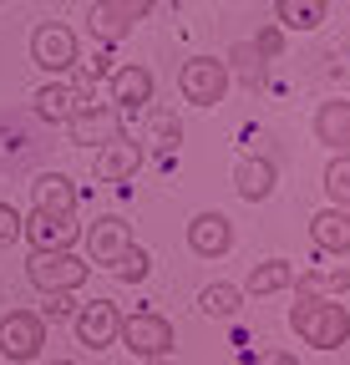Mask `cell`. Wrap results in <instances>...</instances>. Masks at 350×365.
<instances>
[{
  "mask_svg": "<svg viewBox=\"0 0 350 365\" xmlns=\"http://www.w3.org/2000/svg\"><path fill=\"white\" fill-rule=\"evenodd\" d=\"M229 61L244 71V81H249V86H259V76H264V56H259V46H254V41H239L234 51H229Z\"/></svg>",
  "mask_w": 350,
  "mask_h": 365,
  "instance_id": "cell-26",
  "label": "cell"
},
{
  "mask_svg": "<svg viewBox=\"0 0 350 365\" xmlns=\"http://www.w3.org/2000/svg\"><path fill=\"white\" fill-rule=\"evenodd\" d=\"M76 218H46V213H31L26 218V244H31V254L36 249H71L76 244Z\"/></svg>",
  "mask_w": 350,
  "mask_h": 365,
  "instance_id": "cell-15",
  "label": "cell"
},
{
  "mask_svg": "<svg viewBox=\"0 0 350 365\" xmlns=\"http://www.w3.org/2000/svg\"><path fill=\"white\" fill-rule=\"evenodd\" d=\"M269 365H299V360H294L289 350H274V355H269Z\"/></svg>",
  "mask_w": 350,
  "mask_h": 365,
  "instance_id": "cell-31",
  "label": "cell"
},
{
  "mask_svg": "<svg viewBox=\"0 0 350 365\" xmlns=\"http://www.w3.org/2000/svg\"><path fill=\"white\" fill-rule=\"evenodd\" d=\"M254 46H259V56H274V51H279V31H264Z\"/></svg>",
  "mask_w": 350,
  "mask_h": 365,
  "instance_id": "cell-30",
  "label": "cell"
},
{
  "mask_svg": "<svg viewBox=\"0 0 350 365\" xmlns=\"http://www.w3.org/2000/svg\"><path fill=\"white\" fill-rule=\"evenodd\" d=\"M86 274H92V264L76 259L71 249H36L26 259V279L41 289V294H71L86 284Z\"/></svg>",
  "mask_w": 350,
  "mask_h": 365,
  "instance_id": "cell-2",
  "label": "cell"
},
{
  "mask_svg": "<svg viewBox=\"0 0 350 365\" xmlns=\"http://www.w3.org/2000/svg\"><path fill=\"white\" fill-rule=\"evenodd\" d=\"M178 91H183V102H193V107H218V102H224V91H229V61H218V56L183 61Z\"/></svg>",
  "mask_w": 350,
  "mask_h": 365,
  "instance_id": "cell-5",
  "label": "cell"
},
{
  "mask_svg": "<svg viewBox=\"0 0 350 365\" xmlns=\"http://www.w3.org/2000/svg\"><path fill=\"white\" fill-rule=\"evenodd\" d=\"M148 16H153V0H97L86 21H92V36H102V41H127L133 26Z\"/></svg>",
  "mask_w": 350,
  "mask_h": 365,
  "instance_id": "cell-9",
  "label": "cell"
},
{
  "mask_svg": "<svg viewBox=\"0 0 350 365\" xmlns=\"http://www.w3.org/2000/svg\"><path fill=\"white\" fill-rule=\"evenodd\" d=\"M31 213L46 218H76V182L66 173H41L31 182Z\"/></svg>",
  "mask_w": 350,
  "mask_h": 365,
  "instance_id": "cell-11",
  "label": "cell"
},
{
  "mask_svg": "<svg viewBox=\"0 0 350 365\" xmlns=\"http://www.w3.org/2000/svg\"><path fill=\"white\" fill-rule=\"evenodd\" d=\"M127 249H133V228H127V218L107 213V218H97L92 228H86V259H92V264L112 269Z\"/></svg>",
  "mask_w": 350,
  "mask_h": 365,
  "instance_id": "cell-10",
  "label": "cell"
},
{
  "mask_svg": "<svg viewBox=\"0 0 350 365\" xmlns=\"http://www.w3.org/2000/svg\"><path fill=\"white\" fill-rule=\"evenodd\" d=\"M56 365H76V360H56Z\"/></svg>",
  "mask_w": 350,
  "mask_h": 365,
  "instance_id": "cell-33",
  "label": "cell"
},
{
  "mask_svg": "<svg viewBox=\"0 0 350 365\" xmlns=\"http://www.w3.org/2000/svg\"><path fill=\"white\" fill-rule=\"evenodd\" d=\"M66 132H71L76 148H97V153H102L107 143H117V137H122V112H117L112 102L102 107V102H86V97H81L76 112L66 117Z\"/></svg>",
  "mask_w": 350,
  "mask_h": 365,
  "instance_id": "cell-4",
  "label": "cell"
},
{
  "mask_svg": "<svg viewBox=\"0 0 350 365\" xmlns=\"http://www.w3.org/2000/svg\"><path fill=\"white\" fill-rule=\"evenodd\" d=\"M315 137L330 153H350V102H320L315 107Z\"/></svg>",
  "mask_w": 350,
  "mask_h": 365,
  "instance_id": "cell-17",
  "label": "cell"
},
{
  "mask_svg": "<svg viewBox=\"0 0 350 365\" xmlns=\"http://www.w3.org/2000/svg\"><path fill=\"white\" fill-rule=\"evenodd\" d=\"M153 71L148 66H138V61H127V66H117L112 71V107L117 112H143L148 102H153Z\"/></svg>",
  "mask_w": 350,
  "mask_h": 365,
  "instance_id": "cell-12",
  "label": "cell"
},
{
  "mask_svg": "<svg viewBox=\"0 0 350 365\" xmlns=\"http://www.w3.org/2000/svg\"><path fill=\"white\" fill-rule=\"evenodd\" d=\"M350 289V269H310V274H299V294H315V299H325V294H345Z\"/></svg>",
  "mask_w": 350,
  "mask_h": 365,
  "instance_id": "cell-22",
  "label": "cell"
},
{
  "mask_svg": "<svg viewBox=\"0 0 350 365\" xmlns=\"http://www.w3.org/2000/svg\"><path fill=\"white\" fill-rule=\"evenodd\" d=\"M16 239H26V213L16 203H0V249H11Z\"/></svg>",
  "mask_w": 350,
  "mask_h": 365,
  "instance_id": "cell-27",
  "label": "cell"
},
{
  "mask_svg": "<svg viewBox=\"0 0 350 365\" xmlns=\"http://www.w3.org/2000/svg\"><path fill=\"white\" fill-rule=\"evenodd\" d=\"M127 350H133L138 360H168L173 345H178V335H173V325L163 314L153 309H138V314H122V335H117Z\"/></svg>",
  "mask_w": 350,
  "mask_h": 365,
  "instance_id": "cell-3",
  "label": "cell"
},
{
  "mask_svg": "<svg viewBox=\"0 0 350 365\" xmlns=\"http://www.w3.org/2000/svg\"><path fill=\"white\" fill-rule=\"evenodd\" d=\"M138 168H143V148L127 143V137H117V143H107L97 153V178L102 182H122V178H133Z\"/></svg>",
  "mask_w": 350,
  "mask_h": 365,
  "instance_id": "cell-18",
  "label": "cell"
},
{
  "mask_svg": "<svg viewBox=\"0 0 350 365\" xmlns=\"http://www.w3.org/2000/svg\"><path fill=\"white\" fill-rule=\"evenodd\" d=\"M274 182H279V173H274L269 158H239V168H234V188H239L244 203H264V198L274 193Z\"/></svg>",
  "mask_w": 350,
  "mask_h": 365,
  "instance_id": "cell-14",
  "label": "cell"
},
{
  "mask_svg": "<svg viewBox=\"0 0 350 365\" xmlns=\"http://www.w3.org/2000/svg\"><path fill=\"white\" fill-rule=\"evenodd\" d=\"M325 193L330 208H350V153H335V163L325 168Z\"/></svg>",
  "mask_w": 350,
  "mask_h": 365,
  "instance_id": "cell-24",
  "label": "cell"
},
{
  "mask_svg": "<svg viewBox=\"0 0 350 365\" xmlns=\"http://www.w3.org/2000/svg\"><path fill=\"white\" fill-rule=\"evenodd\" d=\"M71 330H76V340H81L86 350H107V345H117V335H122V309H117L112 299H92V304L76 309Z\"/></svg>",
  "mask_w": 350,
  "mask_h": 365,
  "instance_id": "cell-8",
  "label": "cell"
},
{
  "mask_svg": "<svg viewBox=\"0 0 350 365\" xmlns=\"http://www.w3.org/2000/svg\"><path fill=\"white\" fill-rule=\"evenodd\" d=\"M294 284V264L289 259H264V264H254L249 269V279H244V294H279V289H289Z\"/></svg>",
  "mask_w": 350,
  "mask_h": 365,
  "instance_id": "cell-20",
  "label": "cell"
},
{
  "mask_svg": "<svg viewBox=\"0 0 350 365\" xmlns=\"http://www.w3.org/2000/svg\"><path fill=\"white\" fill-rule=\"evenodd\" d=\"M41 319H76V304H71V294H46L41 299Z\"/></svg>",
  "mask_w": 350,
  "mask_h": 365,
  "instance_id": "cell-28",
  "label": "cell"
},
{
  "mask_svg": "<svg viewBox=\"0 0 350 365\" xmlns=\"http://www.w3.org/2000/svg\"><path fill=\"white\" fill-rule=\"evenodd\" d=\"M330 0H274V21L284 31H320Z\"/></svg>",
  "mask_w": 350,
  "mask_h": 365,
  "instance_id": "cell-19",
  "label": "cell"
},
{
  "mask_svg": "<svg viewBox=\"0 0 350 365\" xmlns=\"http://www.w3.org/2000/svg\"><path fill=\"white\" fill-rule=\"evenodd\" d=\"M310 239L320 254H350V208H325L310 218Z\"/></svg>",
  "mask_w": 350,
  "mask_h": 365,
  "instance_id": "cell-16",
  "label": "cell"
},
{
  "mask_svg": "<svg viewBox=\"0 0 350 365\" xmlns=\"http://www.w3.org/2000/svg\"><path fill=\"white\" fill-rule=\"evenodd\" d=\"M138 365H173V355H168V360H138Z\"/></svg>",
  "mask_w": 350,
  "mask_h": 365,
  "instance_id": "cell-32",
  "label": "cell"
},
{
  "mask_svg": "<svg viewBox=\"0 0 350 365\" xmlns=\"http://www.w3.org/2000/svg\"><path fill=\"white\" fill-rule=\"evenodd\" d=\"M148 269H153V254H148L143 244H133V249H127V254L112 264V274H117L122 284H143V279H148Z\"/></svg>",
  "mask_w": 350,
  "mask_h": 365,
  "instance_id": "cell-25",
  "label": "cell"
},
{
  "mask_svg": "<svg viewBox=\"0 0 350 365\" xmlns=\"http://www.w3.org/2000/svg\"><path fill=\"white\" fill-rule=\"evenodd\" d=\"M289 330L315 345V350H340L350 340V314L340 299H315V294H299L294 309H289Z\"/></svg>",
  "mask_w": 350,
  "mask_h": 365,
  "instance_id": "cell-1",
  "label": "cell"
},
{
  "mask_svg": "<svg viewBox=\"0 0 350 365\" xmlns=\"http://www.w3.org/2000/svg\"><path fill=\"white\" fill-rule=\"evenodd\" d=\"M198 304H203V314H213V319H234L239 304H244V289H234V284H208V289L198 294Z\"/></svg>",
  "mask_w": 350,
  "mask_h": 365,
  "instance_id": "cell-23",
  "label": "cell"
},
{
  "mask_svg": "<svg viewBox=\"0 0 350 365\" xmlns=\"http://www.w3.org/2000/svg\"><path fill=\"white\" fill-rule=\"evenodd\" d=\"M153 127H158V137H163V148H173V143H183V127H173V117H153Z\"/></svg>",
  "mask_w": 350,
  "mask_h": 365,
  "instance_id": "cell-29",
  "label": "cell"
},
{
  "mask_svg": "<svg viewBox=\"0 0 350 365\" xmlns=\"http://www.w3.org/2000/svg\"><path fill=\"white\" fill-rule=\"evenodd\" d=\"M188 249H193L198 259H224V254L234 249V223H229L224 213H198V218L188 223Z\"/></svg>",
  "mask_w": 350,
  "mask_h": 365,
  "instance_id": "cell-13",
  "label": "cell"
},
{
  "mask_svg": "<svg viewBox=\"0 0 350 365\" xmlns=\"http://www.w3.org/2000/svg\"><path fill=\"white\" fill-rule=\"evenodd\" d=\"M71 112H76V91L66 81H46L36 91V117L41 122H66Z\"/></svg>",
  "mask_w": 350,
  "mask_h": 365,
  "instance_id": "cell-21",
  "label": "cell"
},
{
  "mask_svg": "<svg viewBox=\"0 0 350 365\" xmlns=\"http://www.w3.org/2000/svg\"><path fill=\"white\" fill-rule=\"evenodd\" d=\"M31 61H36L41 71H51V76H66V71L81 61V51H76V31L61 26V21L36 26V31H31Z\"/></svg>",
  "mask_w": 350,
  "mask_h": 365,
  "instance_id": "cell-6",
  "label": "cell"
},
{
  "mask_svg": "<svg viewBox=\"0 0 350 365\" xmlns=\"http://www.w3.org/2000/svg\"><path fill=\"white\" fill-rule=\"evenodd\" d=\"M41 345H46V319H41L36 309H11L6 319H0V355H11L16 365L36 360Z\"/></svg>",
  "mask_w": 350,
  "mask_h": 365,
  "instance_id": "cell-7",
  "label": "cell"
}]
</instances>
